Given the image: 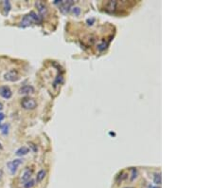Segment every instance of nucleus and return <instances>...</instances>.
<instances>
[{
    "label": "nucleus",
    "instance_id": "obj_8",
    "mask_svg": "<svg viewBox=\"0 0 213 188\" xmlns=\"http://www.w3.org/2000/svg\"><path fill=\"white\" fill-rule=\"evenodd\" d=\"M34 92V88L32 85H24L20 89H19V93L20 94H30V93H33Z\"/></svg>",
    "mask_w": 213,
    "mask_h": 188
},
{
    "label": "nucleus",
    "instance_id": "obj_6",
    "mask_svg": "<svg viewBox=\"0 0 213 188\" xmlns=\"http://www.w3.org/2000/svg\"><path fill=\"white\" fill-rule=\"evenodd\" d=\"M35 5H36L37 9H38V12H39L41 16L45 17L46 15L47 14V9H46V4L44 2H42V1H37Z\"/></svg>",
    "mask_w": 213,
    "mask_h": 188
},
{
    "label": "nucleus",
    "instance_id": "obj_9",
    "mask_svg": "<svg viewBox=\"0 0 213 188\" xmlns=\"http://www.w3.org/2000/svg\"><path fill=\"white\" fill-rule=\"evenodd\" d=\"M29 152V149L28 147L22 146V147H20L16 152H15V154H16L17 156H24V155H27Z\"/></svg>",
    "mask_w": 213,
    "mask_h": 188
},
{
    "label": "nucleus",
    "instance_id": "obj_21",
    "mask_svg": "<svg viewBox=\"0 0 213 188\" xmlns=\"http://www.w3.org/2000/svg\"><path fill=\"white\" fill-rule=\"evenodd\" d=\"M2 175H3V172H2V170H0V180L2 178Z\"/></svg>",
    "mask_w": 213,
    "mask_h": 188
},
{
    "label": "nucleus",
    "instance_id": "obj_10",
    "mask_svg": "<svg viewBox=\"0 0 213 188\" xmlns=\"http://www.w3.org/2000/svg\"><path fill=\"white\" fill-rule=\"evenodd\" d=\"M46 172L45 170H40L38 173H37V177H36V181L37 182H41L43 180L45 179V177H46Z\"/></svg>",
    "mask_w": 213,
    "mask_h": 188
},
{
    "label": "nucleus",
    "instance_id": "obj_12",
    "mask_svg": "<svg viewBox=\"0 0 213 188\" xmlns=\"http://www.w3.org/2000/svg\"><path fill=\"white\" fill-rule=\"evenodd\" d=\"M3 8H4V13L8 14L10 10V3L9 1H4L3 2Z\"/></svg>",
    "mask_w": 213,
    "mask_h": 188
},
{
    "label": "nucleus",
    "instance_id": "obj_3",
    "mask_svg": "<svg viewBox=\"0 0 213 188\" xmlns=\"http://www.w3.org/2000/svg\"><path fill=\"white\" fill-rule=\"evenodd\" d=\"M22 163H23V160H21V159L13 160V161H12V162H9L7 163V166H8V168H9V170L10 172V174L14 175L15 173H16L18 167Z\"/></svg>",
    "mask_w": 213,
    "mask_h": 188
},
{
    "label": "nucleus",
    "instance_id": "obj_16",
    "mask_svg": "<svg viewBox=\"0 0 213 188\" xmlns=\"http://www.w3.org/2000/svg\"><path fill=\"white\" fill-rule=\"evenodd\" d=\"M106 46H107V45H106L105 43L103 42L102 44H100V45H99V46H98V49H99V51H103L104 49H106Z\"/></svg>",
    "mask_w": 213,
    "mask_h": 188
},
{
    "label": "nucleus",
    "instance_id": "obj_22",
    "mask_svg": "<svg viewBox=\"0 0 213 188\" xmlns=\"http://www.w3.org/2000/svg\"><path fill=\"white\" fill-rule=\"evenodd\" d=\"M3 109V105H2V103H0V111H1Z\"/></svg>",
    "mask_w": 213,
    "mask_h": 188
},
{
    "label": "nucleus",
    "instance_id": "obj_15",
    "mask_svg": "<svg viewBox=\"0 0 213 188\" xmlns=\"http://www.w3.org/2000/svg\"><path fill=\"white\" fill-rule=\"evenodd\" d=\"M73 13L75 15H79L80 13H81V9L78 8V7H74L73 8Z\"/></svg>",
    "mask_w": 213,
    "mask_h": 188
},
{
    "label": "nucleus",
    "instance_id": "obj_7",
    "mask_svg": "<svg viewBox=\"0 0 213 188\" xmlns=\"http://www.w3.org/2000/svg\"><path fill=\"white\" fill-rule=\"evenodd\" d=\"M31 175H32V169H29V168H26L23 172V174L21 175V182L24 184H26L27 181H29L31 178Z\"/></svg>",
    "mask_w": 213,
    "mask_h": 188
},
{
    "label": "nucleus",
    "instance_id": "obj_23",
    "mask_svg": "<svg viewBox=\"0 0 213 188\" xmlns=\"http://www.w3.org/2000/svg\"><path fill=\"white\" fill-rule=\"evenodd\" d=\"M2 148H3V147H2V144H1V143H0V150H1Z\"/></svg>",
    "mask_w": 213,
    "mask_h": 188
},
{
    "label": "nucleus",
    "instance_id": "obj_19",
    "mask_svg": "<svg viewBox=\"0 0 213 188\" xmlns=\"http://www.w3.org/2000/svg\"><path fill=\"white\" fill-rule=\"evenodd\" d=\"M4 118H5V115H4L3 113H1V112H0V125H1L2 121L4 120Z\"/></svg>",
    "mask_w": 213,
    "mask_h": 188
},
{
    "label": "nucleus",
    "instance_id": "obj_14",
    "mask_svg": "<svg viewBox=\"0 0 213 188\" xmlns=\"http://www.w3.org/2000/svg\"><path fill=\"white\" fill-rule=\"evenodd\" d=\"M35 185V181L33 180H29L26 182V184H24V188H32L33 186Z\"/></svg>",
    "mask_w": 213,
    "mask_h": 188
},
{
    "label": "nucleus",
    "instance_id": "obj_4",
    "mask_svg": "<svg viewBox=\"0 0 213 188\" xmlns=\"http://www.w3.org/2000/svg\"><path fill=\"white\" fill-rule=\"evenodd\" d=\"M4 79L7 80V81H10V82H15L17 81L19 79V74H18V71L16 69H10L8 72L5 73L4 75Z\"/></svg>",
    "mask_w": 213,
    "mask_h": 188
},
{
    "label": "nucleus",
    "instance_id": "obj_13",
    "mask_svg": "<svg viewBox=\"0 0 213 188\" xmlns=\"http://www.w3.org/2000/svg\"><path fill=\"white\" fill-rule=\"evenodd\" d=\"M0 129H1L2 133L4 135H8L9 133V125L8 123H5V125H0Z\"/></svg>",
    "mask_w": 213,
    "mask_h": 188
},
{
    "label": "nucleus",
    "instance_id": "obj_20",
    "mask_svg": "<svg viewBox=\"0 0 213 188\" xmlns=\"http://www.w3.org/2000/svg\"><path fill=\"white\" fill-rule=\"evenodd\" d=\"M149 188H160V187H158V186H153V185H149Z\"/></svg>",
    "mask_w": 213,
    "mask_h": 188
},
{
    "label": "nucleus",
    "instance_id": "obj_18",
    "mask_svg": "<svg viewBox=\"0 0 213 188\" xmlns=\"http://www.w3.org/2000/svg\"><path fill=\"white\" fill-rule=\"evenodd\" d=\"M63 82V77L62 76H58V78L56 79V81L54 82V87H56V85H57V84L58 83H62Z\"/></svg>",
    "mask_w": 213,
    "mask_h": 188
},
{
    "label": "nucleus",
    "instance_id": "obj_2",
    "mask_svg": "<svg viewBox=\"0 0 213 188\" xmlns=\"http://www.w3.org/2000/svg\"><path fill=\"white\" fill-rule=\"evenodd\" d=\"M21 105H22L23 108L28 109V110H32L37 106L36 101L34 99H32V98H29V97L24 98L22 100V102H21Z\"/></svg>",
    "mask_w": 213,
    "mask_h": 188
},
{
    "label": "nucleus",
    "instance_id": "obj_24",
    "mask_svg": "<svg viewBox=\"0 0 213 188\" xmlns=\"http://www.w3.org/2000/svg\"><path fill=\"white\" fill-rule=\"evenodd\" d=\"M128 188H130V187H128Z\"/></svg>",
    "mask_w": 213,
    "mask_h": 188
},
{
    "label": "nucleus",
    "instance_id": "obj_1",
    "mask_svg": "<svg viewBox=\"0 0 213 188\" xmlns=\"http://www.w3.org/2000/svg\"><path fill=\"white\" fill-rule=\"evenodd\" d=\"M40 23L41 18L39 17V15H37L34 12H30L28 15L24 16V18L21 21V27H29L32 23Z\"/></svg>",
    "mask_w": 213,
    "mask_h": 188
},
{
    "label": "nucleus",
    "instance_id": "obj_5",
    "mask_svg": "<svg viewBox=\"0 0 213 188\" xmlns=\"http://www.w3.org/2000/svg\"><path fill=\"white\" fill-rule=\"evenodd\" d=\"M13 95V92L10 88L7 85H2V87H0V96L5 99H10L12 97Z\"/></svg>",
    "mask_w": 213,
    "mask_h": 188
},
{
    "label": "nucleus",
    "instance_id": "obj_11",
    "mask_svg": "<svg viewBox=\"0 0 213 188\" xmlns=\"http://www.w3.org/2000/svg\"><path fill=\"white\" fill-rule=\"evenodd\" d=\"M153 181H154V184H156V185H160L161 184V174L160 173H156V174H154V178H153Z\"/></svg>",
    "mask_w": 213,
    "mask_h": 188
},
{
    "label": "nucleus",
    "instance_id": "obj_17",
    "mask_svg": "<svg viewBox=\"0 0 213 188\" xmlns=\"http://www.w3.org/2000/svg\"><path fill=\"white\" fill-rule=\"evenodd\" d=\"M29 147L32 149V151L33 152H36L37 151V146H35V144H33L32 143H29Z\"/></svg>",
    "mask_w": 213,
    "mask_h": 188
}]
</instances>
